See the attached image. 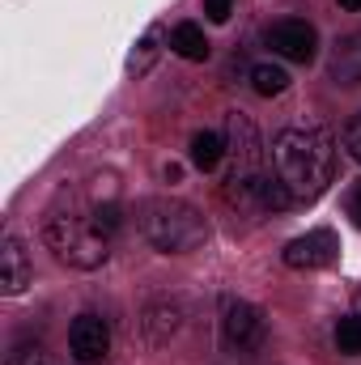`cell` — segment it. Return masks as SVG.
<instances>
[{
  "instance_id": "obj_21",
  "label": "cell",
  "mask_w": 361,
  "mask_h": 365,
  "mask_svg": "<svg viewBox=\"0 0 361 365\" xmlns=\"http://www.w3.org/2000/svg\"><path fill=\"white\" fill-rule=\"evenodd\" d=\"M13 365H43V349L34 344V349H17L13 353Z\"/></svg>"
},
{
  "instance_id": "obj_14",
  "label": "cell",
  "mask_w": 361,
  "mask_h": 365,
  "mask_svg": "<svg viewBox=\"0 0 361 365\" xmlns=\"http://www.w3.org/2000/svg\"><path fill=\"white\" fill-rule=\"evenodd\" d=\"M255 204H260V208H272V212H285V208H293V195H289V187H285V179H280L276 170H268V175L260 179Z\"/></svg>"
},
{
  "instance_id": "obj_11",
  "label": "cell",
  "mask_w": 361,
  "mask_h": 365,
  "mask_svg": "<svg viewBox=\"0 0 361 365\" xmlns=\"http://www.w3.org/2000/svg\"><path fill=\"white\" fill-rule=\"evenodd\" d=\"M183 323V310L175 302H153L149 310H145V340L158 349V344H171V336L179 331Z\"/></svg>"
},
{
  "instance_id": "obj_23",
  "label": "cell",
  "mask_w": 361,
  "mask_h": 365,
  "mask_svg": "<svg viewBox=\"0 0 361 365\" xmlns=\"http://www.w3.org/2000/svg\"><path fill=\"white\" fill-rule=\"evenodd\" d=\"M340 9H349V13H361V0H340Z\"/></svg>"
},
{
  "instance_id": "obj_20",
  "label": "cell",
  "mask_w": 361,
  "mask_h": 365,
  "mask_svg": "<svg viewBox=\"0 0 361 365\" xmlns=\"http://www.w3.org/2000/svg\"><path fill=\"white\" fill-rule=\"evenodd\" d=\"M234 4L238 0H204V13H208V21H230V13H234Z\"/></svg>"
},
{
  "instance_id": "obj_6",
  "label": "cell",
  "mask_w": 361,
  "mask_h": 365,
  "mask_svg": "<svg viewBox=\"0 0 361 365\" xmlns=\"http://www.w3.org/2000/svg\"><path fill=\"white\" fill-rule=\"evenodd\" d=\"M268 47L280 60H289V64H310V60L319 56V34H315L310 21L285 17V21H276L268 30Z\"/></svg>"
},
{
  "instance_id": "obj_17",
  "label": "cell",
  "mask_w": 361,
  "mask_h": 365,
  "mask_svg": "<svg viewBox=\"0 0 361 365\" xmlns=\"http://www.w3.org/2000/svg\"><path fill=\"white\" fill-rule=\"evenodd\" d=\"M336 349L345 357H361V319L357 314H349V319L336 323Z\"/></svg>"
},
{
  "instance_id": "obj_3",
  "label": "cell",
  "mask_w": 361,
  "mask_h": 365,
  "mask_svg": "<svg viewBox=\"0 0 361 365\" xmlns=\"http://www.w3.org/2000/svg\"><path fill=\"white\" fill-rule=\"evenodd\" d=\"M225 158H230V170H225V200L247 208L255 204V191L260 179L268 175V153H264V140L255 132V123L243 115V110H230L225 115Z\"/></svg>"
},
{
  "instance_id": "obj_16",
  "label": "cell",
  "mask_w": 361,
  "mask_h": 365,
  "mask_svg": "<svg viewBox=\"0 0 361 365\" xmlns=\"http://www.w3.org/2000/svg\"><path fill=\"white\" fill-rule=\"evenodd\" d=\"M158 43H162V26H153V30L136 43V51H132V60H128V73H132V77H145V73L153 68V60H158V51H162Z\"/></svg>"
},
{
  "instance_id": "obj_15",
  "label": "cell",
  "mask_w": 361,
  "mask_h": 365,
  "mask_svg": "<svg viewBox=\"0 0 361 365\" xmlns=\"http://www.w3.org/2000/svg\"><path fill=\"white\" fill-rule=\"evenodd\" d=\"M251 90L260 93V98H276V93L289 90V73L280 64H255L251 68Z\"/></svg>"
},
{
  "instance_id": "obj_19",
  "label": "cell",
  "mask_w": 361,
  "mask_h": 365,
  "mask_svg": "<svg viewBox=\"0 0 361 365\" xmlns=\"http://www.w3.org/2000/svg\"><path fill=\"white\" fill-rule=\"evenodd\" d=\"M345 149L353 153V162H361V115H353L345 128Z\"/></svg>"
},
{
  "instance_id": "obj_1",
  "label": "cell",
  "mask_w": 361,
  "mask_h": 365,
  "mask_svg": "<svg viewBox=\"0 0 361 365\" xmlns=\"http://www.w3.org/2000/svg\"><path fill=\"white\" fill-rule=\"evenodd\" d=\"M272 170L285 179L293 204H310L336 179V140L319 128H285L272 145Z\"/></svg>"
},
{
  "instance_id": "obj_2",
  "label": "cell",
  "mask_w": 361,
  "mask_h": 365,
  "mask_svg": "<svg viewBox=\"0 0 361 365\" xmlns=\"http://www.w3.org/2000/svg\"><path fill=\"white\" fill-rule=\"evenodd\" d=\"M136 225L145 234L149 247H158L162 255H187L195 247H204L208 238V225L204 217L183 204V200H171V195H149L136 204Z\"/></svg>"
},
{
  "instance_id": "obj_13",
  "label": "cell",
  "mask_w": 361,
  "mask_h": 365,
  "mask_svg": "<svg viewBox=\"0 0 361 365\" xmlns=\"http://www.w3.org/2000/svg\"><path fill=\"white\" fill-rule=\"evenodd\" d=\"M187 158H191V166H195V170H217V166H221V158H225V140H221L217 132H195V136H191Z\"/></svg>"
},
{
  "instance_id": "obj_10",
  "label": "cell",
  "mask_w": 361,
  "mask_h": 365,
  "mask_svg": "<svg viewBox=\"0 0 361 365\" xmlns=\"http://www.w3.org/2000/svg\"><path fill=\"white\" fill-rule=\"evenodd\" d=\"M327 73H332V81L345 86V90L361 86V34H345V38L332 47Z\"/></svg>"
},
{
  "instance_id": "obj_9",
  "label": "cell",
  "mask_w": 361,
  "mask_h": 365,
  "mask_svg": "<svg viewBox=\"0 0 361 365\" xmlns=\"http://www.w3.org/2000/svg\"><path fill=\"white\" fill-rule=\"evenodd\" d=\"M30 255H26V247H21V238H13V234H4V247H0V284H4V293L13 297V293H21L26 284H30Z\"/></svg>"
},
{
  "instance_id": "obj_18",
  "label": "cell",
  "mask_w": 361,
  "mask_h": 365,
  "mask_svg": "<svg viewBox=\"0 0 361 365\" xmlns=\"http://www.w3.org/2000/svg\"><path fill=\"white\" fill-rule=\"evenodd\" d=\"M93 225H98V234L102 238H115V230L123 225V212H119V204L115 200H106V204H93Z\"/></svg>"
},
{
  "instance_id": "obj_8",
  "label": "cell",
  "mask_w": 361,
  "mask_h": 365,
  "mask_svg": "<svg viewBox=\"0 0 361 365\" xmlns=\"http://www.w3.org/2000/svg\"><path fill=\"white\" fill-rule=\"evenodd\" d=\"M336 255H340V238L332 230H310V234H302L285 247V264L298 268V272L327 268V264H336Z\"/></svg>"
},
{
  "instance_id": "obj_4",
  "label": "cell",
  "mask_w": 361,
  "mask_h": 365,
  "mask_svg": "<svg viewBox=\"0 0 361 365\" xmlns=\"http://www.w3.org/2000/svg\"><path fill=\"white\" fill-rule=\"evenodd\" d=\"M43 238H47V247L56 251L60 264L81 268V272L102 268V264H106V251H111V238L98 234L93 217H81V212H73V208H68V212H60V208L47 212Z\"/></svg>"
},
{
  "instance_id": "obj_12",
  "label": "cell",
  "mask_w": 361,
  "mask_h": 365,
  "mask_svg": "<svg viewBox=\"0 0 361 365\" xmlns=\"http://www.w3.org/2000/svg\"><path fill=\"white\" fill-rule=\"evenodd\" d=\"M171 47H175V56L191 60V64L208 60V38H204V30H200L195 21H179V26L171 30Z\"/></svg>"
},
{
  "instance_id": "obj_5",
  "label": "cell",
  "mask_w": 361,
  "mask_h": 365,
  "mask_svg": "<svg viewBox=\"0 0 361 365\" xmlns=\"http://www.w3.org/2000/svg\"><path fill=\"white\" fill-rule=\"evenodd\" d=\"M221 331H225V344L234 349V353H255L260 344H264V336H268V327H264V314L251 306V302H225V310H221Z\"/></svg>"
},
{
  "instance_id": "obj_7",
  "label": "cell",
  "mask_w": 361,
  "mask_h": 365,
  "mask_svg": "<svg viewBox=\"0 0 361 365\" xmlns=\"http://www.w3.org/2000/svg\"><path fill=\"white\" fill-rule=\"evenodd\" d=\"M68 353L77 365H102L111 357V323L98 314H77L68 327Z\"/></svg>"
},
{
  "instance_id": "obj_22",
  "label": "cell",
  "mask_w": 361,
  "mask_h": 365,
  "mask_svg": "<svg viewBox=\"0 0 361 365\" xmlns=\"http://www.w3.org/2000/svg\"><path fill=\"white\" fill-rule=\"evenodd\" d=\"M349 212H353V221L361 225V187L353 191V200H349Z\"/></svg>"
}]
</instances>
